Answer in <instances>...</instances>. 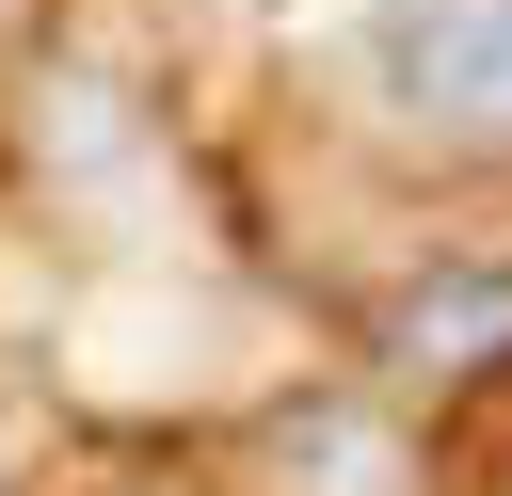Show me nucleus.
<instances>
[{
  "label": "nucleus",
  "mask_w": 512,
  "mask_h": 496,
  "mask_svg": "<svg viewBox=\"0 0 512 496\" xmlns=\"http://www.w3.org/2000/svg\"><path fill=\"white\" fill-rule=\"evenodd\" d=\"M384 96L432 128H496V0H400L384 16Z\"/></svg>",
  "instance_id": "1"
},
{
  "label": "nucleus",
  "mask_w": 512,
  "mask_h": 496,
  "mask_svg": "<svg viewBox=\"0 0 512 496\" xmlns=\"http://www.w3.org/2000/svg\"><path fill=\"white\" fill-rule=\"evenodd\" d=\"M496 352V272H464V288H416V320H400V368H480Z\"/></svg>",
  "instance_id": "2"
},
{
  "label": "nucleus",
  "mask_w": 512,
  "mask_h": 496,
  "mask_svg": "<svg viewBox=\"0 0 512 496\" xmlns=\"http://www.w3.org/2000/svg\"><path fill=\"white\" fill-rule=\"evenodd\" d=\"M48 160H80V176H112V160H128V128H112V96H96V80H80V96L48 80Z\"/></svg>",
  "instance_id": "3"
}]
</instances>
